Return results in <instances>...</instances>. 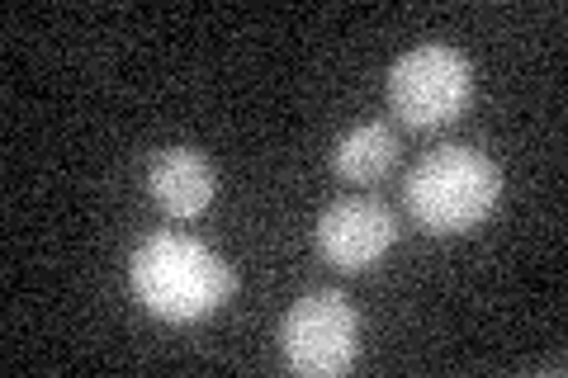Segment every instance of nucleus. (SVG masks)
Masks as SVG:
<instances>
[{"mask_svg": "<svg viewBox=\"0 0 568 378\" xmlns=\"http://www.w3.org/2000/svg\"><path fill=\"white\" fill-rule=\"evenodd\" d=\"M133 298L162 321H200L213 317L233 294V269L200 237L185 232H152L138 242L129 260Z\"/></svg>", "mask_w": 568, "mask_h": 378, "instance_id": "obj_1", "label": "nucleus"}, {"mask_svg": "<svg viewBox=\"0 0 568 378\" xmlns=\"http://www.w3.org/2000/svg\"><path fill=\"white\" fill-rule=\"evenodd\" d=\"M497 190H503V175H497L488 152L465 147V142L426 152L403 180L407 213H413L417 227H426L432 237L474 232L493 213Z\"/></svg>", "mask_w": 568, "mask_h": 378, "instance_id": "obj_2", "label": "nucleus"}, {"mask_svg": "<svg viewBox=\"0 0 568 378\" xmlns=\"http://www.w3.org/2000/svg\"><path fill=\"white\" fill-rule=\"evenodd\" d=\"M474 100V62L450 43H417L388 67V110L403 129H446Z\"/></svg>", "mask_w": 568, "mask_h": 378, "instance_id": "obj_3", "label": "nucleus"}, {"mask_svg": "<svg viewBox=\"0 0 568 378\" xmlns=\"http://www.w3.org/2000/svg\"><path fill=\"white\" fill-rule=\"evenodd\" d=\"M280 350L284 365L304 378H336L361 355V313L346 294L313 289L294 303L280 321Z\"/></svg>", "mask_w": 568, "mask_h": 378, "instance_id": "obj_4", "label": "nucleus"}, {"mask_svg": "<svg viewBox=\"0 0 568 378\" xmlns=\"http://www.w3.org/2000/svg\"><path fill=\"white\" fill-rule=\"evenodd\" d=\"M398 242V218L394 208L369 200V194H355V200H336L332 208H323L317 218V251L332 269H346V275H361V269H375Z\"/></svg>", "mask_w": 568, "mask_h": 378, "instance_id": "obj_5", "label": "nucleus"}, {"mask_svg": "<svg viewBox=\"0 0 568 378\" xmlns=\"http://www.w3.org/2000/svg\"><path fill=\"white\" fill-rule=\"evenodd\" d=\"M148 194L166 218H200L219 194L209 156L194 147H162L148 161Z\"/></svg>", "mask_w": 568, "mask_h": 378, "instance_id": "obj_6", "label": "nucleus"}, {"mask_svg": "<svg viewBox=\"0 0 568 378\" xmlns=\"http://www.w3.org/2000/svg\"><path fill=\"white\" fill-rule=\"evenodd\" d=\"M398 166V133L388 123H355L332 147V171L346 185H379Z\"/></svg>", "mask_w": 568, "mask_h": 378, "instance_id": "obj_7", "label": "nucleus"}]
</instances>
